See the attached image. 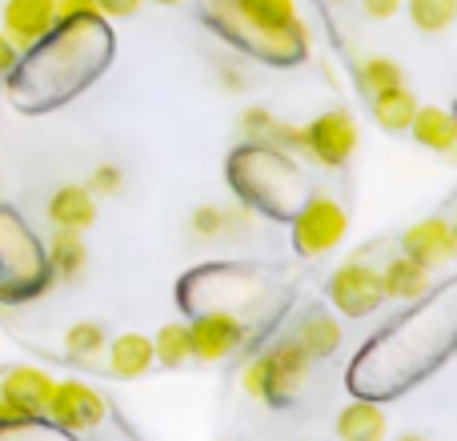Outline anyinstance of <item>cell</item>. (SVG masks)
Masks as SVG:
<instances>
[{
	"instance_id": "25",
	"label": "cell",
	"mask_w": 457,
	"mask_h": 441,
	"mask_svg": "<svg viewBox=\"0 0 457 441\" xmlns=\"http://www.w3.org/2000/svg\"><path fill=\"white\" fill-rule=\"evenodd\" d=\"M53 12L61 21H85L96 12V0H53Z\"/></svg>"
},
{
	"instance_id": "4",
	"label": "cell",
	"mask_w": 457,
	"mask_h": 441,
	"mask_svg": "<svg viewBox=\"0 0 457 441\" xmlns=\"http://www.w3.org/2000/svg\"><path fill=\"white\" fill-rule=\"evenodd\" d=\"M305 145H309V157H317L321 165L341 169L349 165L357 149V125L345 109H329L305 129Z\"/></svg>"
},
{
	"instance_id": "12",
	"label": "cell",
	"mask_w": 457,
	"mask_h": 441,
	"mask_svg": "<svg viewBox=\"0 0 457 441\" xmlns=\"http://www.w3.org/2000/svg\"><path fill=\"white\" fill-rule=\"evenodd\" d=\"M410 133L418 145L442 153V157H450L457 149V121L445 109H437V104H426V109L418 104V112H413V121H410Z\"/></svg>"
},
{
	"instance_id": "28",
	"label": "cell",
	"mask_w": 457,
	"mask_h": 441,
	"mask_svg": "<svg viewBox=\"0 0 457 441\" xmlns=\"http://www.w3.org/2000/svg\"><path fill=\"white\" fill-rule=\"evenodd\" d=\"M8 69H16V45L4 37V32H0V77H4Z\"/></svg>"
},
{
	"instance_id": "20",
	"label": "cell",
	"mask_w": 457,
	"mask_h": 441,
	"mask_svg": "<svg viewBox=\"0 0 457 441\" xmlns=\"http://www.w3.org/2000/svg\"><path fill=\"white\" fill-rule=\"evenodd\" d=\"M357 85H361L365 96L389 93V88L402 85V64L389 61V56H370V61L357 69Z\"/></svg>"
},
{
	"instance_id": "21",
	"label": "cell",
	"mask_w": 457,
	"mask_h": 441,
	"mask_svg": "<svg viewBox=\"0 0 457 441\" xmlns=\"http://www.w3.org/2000/svg\"><path fill=\"white\" fill-rule=\"evenodd\" d=\"M405 8L421 32H445L457 16V0H405Z\"/></svg>"
},
{
	"instance_id": "9",
	"label": "cell",
	"mask_w": 457,
	"mask_h": 441,
	"mask_svg": "<svg viewBox=\"0 0 457 441\" xmlns=\"http://www.w3.org/2000/svg\"><path fill=\"white\" fill-rule=\"evenodd\" d=\"M53 21V0H8L4 4V37L21 48H32L37 40H45Z\"/></svg>"
},
{
	"instance_id": "7",
	"label": "cell",
	"mask_w": 457,
	"mask_h": 441,
	"mask_svg": "<svg viewBox=\"0 0 457 441\" xmlns=\"http://www.w3.org/2000/svg\"><path fill=\"white\" fill-rule=\"evenodd\" d=\"M245 341V325L233 313H205L189 325V349L201 362H221Z\"/></svg>"
},
{
	"instance_id": "27",
	"label": "cell",
	"mask_w": 457,
	"mask_h": 441,
	"mask_svg": "<svg viewBox=\"0 0 457 441\" xmlns=\"http://www.w3.org/2000/svg\"><path fill=\"white\" fill-rule=\"evenodd\" d=\"M141 8V0H96V12L104 16H133Z\"/></svg>"
},
{
	"instance_id": "3",
	"label": "cell",
	"mask_w": 457,
	"mask_h": 441,
	"mask_svg": "<svg viewBox=\"0 0 457 441\" xmlns=\"http://www.w3.org/2000/svg\"><path fill=\"white\" fill-rule=\"evenodd\" d=\"M56 381L40 370H8L0 381V421H32L48 410V397H53Z\"/></svg>"
},
{
	"instance_id": "29",
	"label": "cell",
	"mask_w": 457,
	"mask_h": 441,
	"mask_svg": "<svg viewBox=\"0 0 457 441\" xmlns=\"http://www.w3.org/2000/svg\"><path fill=\"white\" fill-rule=\"evenodd\" d=\"M397 441H426V437H418V434H405V437H397Z\"/></svg>"
},
{
	"instance_id": "13",
	"label": "cell",
	"mask_w": 457,
	"mask_h": 441,
	"mask_svg": "<svg viewBox=\"0 0 457 441\" xmlns=\"http://www.w3.org/2000/svg\"><path fill=\"white\" fill-rule=\"evenodd\" d=\"M153 365H157V357H153V341L149 337H141V333H125V337L112 341L109 370L117 373V378H145Z\"/></svg>"
},
{
	"instance_id": "22",
	"label": "cell",
	"mask_w": 457,
	"mask_h": 441,
	"mask_svg": "<svg viewBox=\"0 0 457 441\" xmlns=\"http://www.w3.org/2000/svg\"><path fill=\"white\" fill-rule=\"evenodd\" d=\"M64 345H69V354L77 357H93L104 349V325L96 321H77L69 333H64Z\"/></svg>"
},
{
	"instance_id": "23",
	"label": "cell",
	"mask_w": 457,
	"mask_h": 441,
	"mask_svg": "<svg viewBox=\"0 0 457 441\" xmlns=\"http://www.w3.org/2000/svg\"><path fill=\"white\" fill-rule=\"evenodd\" d=\"M228 225H233V217H228L225 209H217V205H205V209L193 213V229H197L201 237H221Z\"/></svg>"
},
{
	"instance_id": "19",
	"label": "cell",
	"mask_w": 457,
	"mask_h": 441,
	"mask_svg": "<svg viewBox=\"0 0 457 441\" xmlns=\"http://www.w3.org/2000/svg\"><path fill=\"white\" fill-rule=\"evenodd\" d=\"M48 257H53V269L61 277H80L85 273V241H80V233H72V229H61V233L53 237V249H48Z\"/></svg>"
},
{
	"instance_id": "10",
	"label": "cell",
	"mask_w": 457,
	"mask_h": 441,
	"mask_svg": "<svg viewBox=\"0 0 457 441\" xmlns=\"http://www.w3.org/2000/svg\"><path fill=\"white\" fill-rule=\"evenodd\" d=\"M233 12L241 16L249 29L265 32V37H297L301 40V21L293 0H228Z\"/></svg>"
},
{
	"instance_id": "18",
	"label": "cell",
	"mask_w": 457,
	"mask_h": 441,
	"mask_svg": "<svg viewBox=\"0 0 457 441\" xmlns=\"http://www.w3.org/2000/svg\"><path fill=\"white\" fill-rule=\"evenodd\" d=\"M153 357L169 370H181L185 362L193 357L189 349V325H161L157 337H153Z\"/></svg>"
},
{
	"instance_id": "11",
	"label": "cell",
	"mask_w": 457,
	"mask_h": 441,
	"mask_svg": "<svg viewBox=\"0 0 457 441\" xmlns=\"http://www.w3.org/2000/svg\"><path fill=\"white\" fill-rule=\"evenodd\" d=\"M48 217H53L56 229L80 233V229H88L96 220V201L85 185H61L53 193V201H48Z\"/></svg>"
},
{
	"instance_id": "14",
	"label": "cell",
	"mask_w": 457,
	"mask_h": 441,
	"mask_svg": "<svg viewBox=\"0 0 457 441\" xmlns=\"http://www.w3.org/2000/svg\"><path fill=\"white\" fill-rule=\"evenodd\" d=\"M381 289H386V297L413 301L429 289V269L418 265V261H410V257H394L386 265V273H381Z\"/></svg>"
},
{
	"instance_id": "26",
	"label": "cell",
	"mask_w": 457,
	"mask_h": 441,
	"mask_svg": "<svg viewBox=\"0 0 457 441\" xmlns=\"http://www.w3.org/2000/svg\"><path fill=\"white\" fill-rule=\"evenodd\" d=\"M361 4L373 21H389V16H397V8H402L405 0H361Z\"/></svg>"
},
{
	"instance_id": "5",
	"label": "cell",
	"mask_w": 457,
	"mask_h": 441,
	"mask_svg": "<svg viewBox=\"0 0 457 441\" xmlns=\"http://www.w3.org/2000/svg\"><path fill=\"white\" fill-rule=\"evenodd\" d=\"M329 297H333V305H337L341 313H349V317L373 313V309L386 301L381 273L373 265H361V261H353V265H341L337 273H333V281H329Z\"/></svg>"
},
{
	"instance_id": "15",
	"label": "cell",
	"mask_w": 457,
	"mask_h": 441,
	"mask_svg": "<svg viewBox=\"0 0 457 441\" xmlns=\"http://www.w3.org/2000/svg\"><path fill=\"white\" fill-rule=\"evenodd\" d=\"M413 112H418V96H413L405 85L373 96V121H378L386 133H405L410 121H413Z\"/></svg>"
},
{
	"instance_id": "17",
	"label": "cell",
	"mask_w": 457,
	"mask_h": 441,
	"mask_svg": "<svg viewBox=\"0 0 457 441\" xmlns=\"http://www.w3.org/2000/svg\"><path fill=\"white\" fill-rule=\"evenodd\" d=\"M297 345L305 349L309 357H329V354H337V345H341V325H337V317H329L325 309H313V313L305 317V325H301V333H297Z\"/></svg>"
},
{
	"instance_id": "30",
	"label": "cell",
	"mask_w": 457,
	"mask_h": 441,
	"mask_svg": "<svg viewBox=\"0 0 457 441\" xmlns=\"http://www.w3.org/2000/svg\"><path fill=\"white\" fill-rule=\"evenodd\" d=\"M157 4H181V0H157Z\"/></svg>"
},
{
	"instance_id": "8",
	"label": "cell",
	"mask_w": 457,
	"mask_h": 441,
	"mask_svg": "<svg viewBox=\"0 0 457 441\" xmlns=\"http://www.w3.org/2000/svg\"><path fill=\"white\" fill-rule=\"evenodd\" d=\"M402 249H405V257L418 261V265L437 269L457 253V237H453L450 220L429 217V220H418V225L402 237Z\"/></svg>"
},
{
	"instance_id": "6",
	"label": "cell",
	"mask_w": 457,
	"mask_h": 441,
	"mask_svg": "<svg viewBox=\"0 0 457 441\" xmlns=\"http://www.w3.org/2000/svg\"><path fill=\"white\" fill-rule=\"evenodd\" d=\"M45 413L61 429L80 434V429H93L104 421V402L88 386H80V381H61V386H53V397H48Z\"/></svg>"
},
{
	"instance_id": "16",
	"label": "cell",
	"mask_w": 457,
	"mask_h": 441,
	"mask_svg": "<svg viewBox=\"0 0 457 441\" xmlns=\"http://www.w3.org/2000/svg\"><path fill=\"white\" fill-rule=\"evenodd\" d=\"M337 437L341 441H381L386 437V413L370 402H353L349 410H341Z\"/></svg>"
},
{
	"instance_id": "1",
	"label": "cell",
	"mask_w": 457,
	"mask_h": 441,
	"mask_svg": "<svg viewBox=\"0 0 457 441\" xmlns=\"http://www.w3.org/2000/svg\"><path fill=\"white\" fill-rule=\"evenodd\" d=\"M313 357L297 345V341H281L277 349H269L265 357L245 370V394L253 402H289L309 378Z\"/></svg>"
},
{
	"instance_id": "24",
	"label": "cell",
	"mask_w": 457,
	"mask_h": 441,
	"mask_svg": "<svg viewBox=\"0 0 457 441\" xmlns=\"http://www.w3.org/2000/svg\"><path fill=\"white\" fill-rule=\"evenodd\" d=\"M120 185H125V177H120L117 165H101L93 173V193H104V197H117Z\"/></svg>"
},
{
	"instance_id": "2",
	"label": "cell",
	"mask_w": 457,
	"mask_h": 441,
	"mask_svg": "<svg viewBox=\"0 0 457 441\" xmlns=\"http://www.w3.org/2000/svg\"><path fill=\"white\" fill-rule=\"evenodd\" d=\"M345 229H349V217L337 201L313 197L297 213V220H293V245H297L305 257H321V253L337 249L341 237H345Z\"/></svg>"
}]
</instances>
